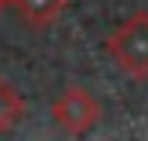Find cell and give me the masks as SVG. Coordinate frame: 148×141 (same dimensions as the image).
Here are the masks:
<instances>
[{"mask_svg":"<svg viewBox=\"0 0 148 141\" xmlns=\"http://www.w3.org/2000/svg\"><path fill=\"white\" fill-rule=\"evenodd\" d=\"M107 55L131 79H148V10H134L107 35Z\"/></svg>","mask_w":148,"mask_h":141,"instance_id":"6da1fadb","label":"cell"},{"mask_svg":"<svg viewBox=\"0 0 148 141\" xmlns=\"http://www.w3.org/2000/svg\"><path fill=\"white\" fill-rule=\"evenodd\" d=\"M100 117H103L100 100H97L90 90H83V86H66V90L59 93V100L52 103V120H55L69 138L90 134V131L100 124Z\"/></svg>","mask_w":148,"mask_h":141,"instance_id":"7a4b0ae2","label":"cell"},{"mask_svg":"<svg viewBox=\"0 0 148 141\" xmlns=\"http://www.w3.org/2000/svg\"><path fill=\"white\" fill-rule=\"evenodd\" d=\"M66 7H69V0H10V10L35 31L52 28L66 14Z\"/></svg>","mask_w":148,"mask_h":141,"instance_id":"3957f363","label":"cell"},{"mask_svg":"<svg viewBox=\"0 0 148 141\" xmlns=\"http://www.w3.org/2000/svg\"><path fill=\"white\" fill-rule=\"evenodd\" d=\"M24 97L14 90V83H7L3 76H0V138L7 134V131H14L17 124H21V117H24Z\"/></svg>","mask_w":148,"mask_h":141,"instance_id":"277c9868","label":"cell"},{"mask_svg":"<svg viewBox=\"0 0 148 141\" xmlns=\"http://www.w3.org/2000/svg\"><path fill=\"white\" fill-rule=\"evenodd\" d=\"M7 7H10V0H0V10H7Z\"/></svg>","mask_w":148,"mask_h":141,"instance_id":"5b68a950","label":"cell"}]
</instances>
